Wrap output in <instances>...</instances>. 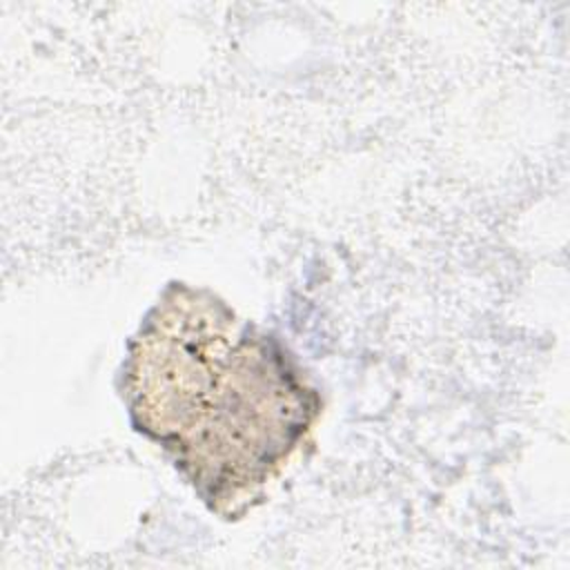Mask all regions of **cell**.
<instances>
[{
	"mask_svg": "<svg viewBox=\"0 0 570 570\" xmlns=\"http://www.w3.org/2000/svg\"><path fill=\"white\" fill-rule=\"evenodd\" d=\"M316 410V394L283 350L243 330L196 421L171 450L212 508L234 510L281 470Z\"/></svg>",
	"mask_w": 570,
	"mask_h": 570,
	"instance_id": "obj_1",
	"label": "cell"
}]
</instances>
